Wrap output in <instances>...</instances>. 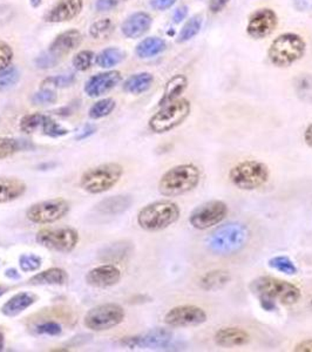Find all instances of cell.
Listing matches in <instances>:
<instances>
[{
    "label": "cell",
    "instance_id": "cell-8",
    "mask_svg": "<svg viewBox=\"0 0 312 352\" xmlns=\"http://www.w3.org/2000/svg\"><path fill=\"white\" fill-rule=\"evenodd\" d=\"M270 172L267 164L256 160L242 161L229 172L232 184L241 190H255L269 180Z\"/></svg>",
    "mask_w": 312,
    "mask_h": 352
},
{
    "label": "cell",
    "instance_id": "cell-19",
    "mask_svg": "<svg viewBox=\"0 0 312 352\" xmlns=\"http://www.w3.org/2000/svg\"><path fill=\"white\" fill-rule=\"evenodd\" d=\"M85 278L86 283L93 288H109L120 282L121 272L114 264H102L91 269Z\"/></svg>",
    "mask_w": 312,
    "mask_h": 352
},
{
    "label": "cell",
    "instance_id": "cell-42",
    "mask_svg": "<svg viewBox=\"0 0 312 352\" xmlns=\"http://www.w3.org/2000/svg\"><path fill=\"white\" fill-rule=\"evenodd\" d=\"M43 265V260L41 256L34 254H21L19 256V268L21 272H38Z\"/></svg>",
    "mask_w": 312,
    "mask_h": 352
},
{
    "label": "cell",
    "instance_id": "cell-23",
    "mask_svg": "<svg viewBox=\"0 0 312 352\" xmlns=\"http://www.w3.org/2000/svg\"><path fill=\"white\" fill-rule=\"evenodd\" d=\"M250 335L243 329L236 327L222 328L215 333V343L222 348H235L248 344Z\"/></svg>",
    "mask_w": 312,
    "mask_h": 352
},
{
    "label": "cell",
    "instance_id": "cell-50",
    "mask_svg": "<svg viewBox=\"0 0 312 352\" xmlns=\"http://www.w3.org/2000/svg\"><path fill=\"white\" fill-rule=\"evenodd\" d=\"M258 300H260V307L265 311L274 312L278 310V307H277V303L275 300L267 298V297H258Z\"/></svg>",
    "mask_w": 312,
    "mask_h": 352
},
{
    "label": "cell",
    "instance_id": "cell-24",
    "mask_svg": "<svg viewBox=\"0 0 312 352\" xmlns=\"http://www.w3.org/2000/svg\"><path fill=\"white\" fill-rule=\"evenodd\" d=\"M26 190L27 184L21 179L0 176V204L18 200Z\"/></svg>",
    "mask_w": 312,
    "mask_h": 352
},
{
    "label": "cell",
    "instance_id": "cell-47",
    "mask_svg": "<svg viewBox=\"0 0 312 352\" xmlns=\"http://www.w3.org/2000/svg\"><path fill=\"white\" fill-rule=\"evenodd\" d=\"M96 131H98V127H96V124H85L84 127L78 132V135L76 136V139L79 141L85 140V139L89 138V136H92Z\"/></svg>",
    "mask_w": 312,
    "mask_h": 352
},
{
    "label": "cell",
    "instance_id": "cell-56",
    "mask_svg": "<svg viewBox=\"0 0 312 352\" xmlns=\"http://www.w3.org/2000/svg\"><path fill=\"white\" fill-rule=\"evenodd\" d=\"M5 348V336L3 331L0 330V351H3Z\"/></svg>",
    "mask_w": 312,
    "mask_h": 352
},
{
    "label": "cell",
    "instance_id": "cell-45",
    "mask_svg": "<svg viewBox=\"0 0 312 352\" xmlns=\"http://www.w3.org/2000/svg\"><path fill=\"white\" fill-rule=\"evenodd\" d=\"M13 50L8 43L0 41V71L11 66L13 60Z\"/></svg>",
    "mask_w": 312,
    "mask_h": 352
},
{
    "label": "cell",
    "instance_id": "cell-51",
    "mask_svg": "<svg viewBox=\"0 0 312 352\" xmlns=\"http://www.w3.org/2000/svg\"><path fill=\"white\" fill-rule=\"evenodd\" d=\"M188 16V6H181V8H177L175 12L172 14V21L175 24H180L181 21L186 19V16Z\"/></svg>",
    "mask_w": 312,
    "mask_h": 352
},
{
    "label": "cell",
    "instance_id": "cell-32",
    "mask_svg": "<svg viewBox=\"0 0 312 352\" xmlns=\"http://www.w3.org/2000/svg\"><path fill=\"white\" fill-rule=\"evenodd\" d=\"M131 252V245L126 242H118V243L109 244L107 247L101 249L99 257L104 261L122 260L129 255Z\"/></svg>",
    "mask_w": 312,
    "mask_h": 352
},
{
    "label": "cell",
    "instance_id": "cell-2",
    "mask_svg": "<svg viewBox=\"0 0 312 352\" xmlns=\"http://www.w3.org/2000/svg\"><path fill=\"white\" fill-rule=\"evenodd\" d=\"M200 180V169L195 164H179L161 176L157 188L164 197H180L197 188Z\"/></svg>",
    "mask_w": 312,
    "mask_h": 352
},
{
    "label": "cell",
    "instance_id": "cell-28",
    "mask_svg": "<svg viewBox=\"0 0 312 352\" xmlns=\"http://www.w3.org/2000/svg\"><path fill=\"white\" fill-rule=\"evenodd\" d=\"M230 280L232 276L229 272L217 269V270L205 272L203 276L201 277L200 287L205 292H216L228 285Z\"/></svg>",
    "mask_w": 312,
    "mask_h": 352
},
{
    "label": "cell",
    "instance_id": "cell-16",
    "mask_svg": "<svg viewBox=\"0 0 312 352\" xmlns=\"http://www.w3.org/2000/svg\"><path fill=\"white\" fill-rule=\"evenodd\" d=\"M278 24V18L275 11L271 8H260L256 12L254 13L248 25H247V33L252 39H265L270 36Z\"/></svg>",
    "mask_w": 312,
    "mask_h": 352
},
{
    "label": "cell",
    "instance_id": "cell-52",
    "mask_svg": "<svg viewBox=\"0 0 312 352\" xmlns=\"http://www.w3.org/2000/svg\"><path fill=\"white\" fill-rule=\"evenodd\" d=\"M230 0H210L209 10L212 13H219L223 10Z\"/></svg>",
    "mask_w": 312,
    "mask_h": 352
},
{
    "label": "cell",
    "instance_id": "cell-7",
    "mask_svg": "<svg viewBox=\"0 0 312 352\" xmlns=\"http://www.w3.org/2000/svg\"><path fill=\"white\" fill-rule=\"evenodd\" d=\"M190 111L192 104L183 98L161 106L160 111L151 118L148 122L149 129L156 134L170 132L183 124L190 114Z\"/></svg>",
    "mask_w": 312,
    "mask_h": 352
},
{
    "label": "cell",
    "instance_id": "cell-4",
    "mask_svg": "<svg viewBox=\"0 0 312 352\" xmlns=\"http://www.w3.org/2000/svg\"><path fill=\"white\" fill-rule=\"evenodd\" d=\"M250 292L257 297H267L275 300L277 305H293L300 300V289L288 280L276 277L260 276L252 280L249 285Z\"/></svg>",
    "mask_w": 312,
    "mask_h": 352
},
{
    "label": "cell",
    "instance_id": "cell-41",
    "mask_svg": "<svg viewBox=\"0 0 312 352\" xmlns=\"http://www.w3.org/2000/svg\"><path fill=\"white\" fill-rule=\"evenodd\" d=\"M94 59H96V54L92 51L84 50V51L76 53V56H74L72 61L73 66H74L76 71L85 72V71H87V69L92 67Z\"/></svg>",
    "mask_w": 312,
    "mask_h": 352
},
{
    "label": "cell",
    "instance_id": "cell-27",
    "mask_svg": "<svg viewBox=\"0 0 312 352\" xmlns=\"http://www.w3.org/2000/svg\"><path fill=\"white\" fill-rule=\"evenodd\" d=\"M187 86H188L187 76H183V74H177V76H172V79L166 84L164 96L161 98L159 106L161 107V106H164V104L180 99V96L183 94Z\"/></svg>",
    "mask_w": 312,
    "mask_h": 352
},
{
    "label": "cell",
    "instance_id": "cell-34",
    "mask_svg": "<svg viewBox=\"0 0 312 352\" xmlns=\"http://www.w3.org/2000/svg\"><path fill=\"white\" fill-rule=\"evenodd\" d=\"M25 148L24 142L14 138L0 136V160L14 155L16 153L21 152Z\"/></svg>",
    "mask_w": 312,
    "mask_h": 352
},
{
    "label": "cell",
    "instance_id": "cell-39",
    "mask_svg": "<svg viewBox=\"0 0 312 352\" xmlns=\"http://www.w3.org/2000/svg\"><path fill=\"white\" fill-rule=\"evenodd\" d=\"M114 31V24L112 21L106 18V19H101L94 23V24L89 28V34L94 39H104Z\"/></svg>",
    "mask_w": 312,
    "mask_h": 352
},
{
    "label": "cell",
    "instance_id": "cell-15",
    "mask_svg": "<svg viewBox=\"0 0 312 352\" xmlns=\"http://www.w3.org/2000/svg\"><path fill=\"white\" fill-rule=\"evenodd\" d=\"M19 129L26 134L41 132V134L51 138H60L68 133L67 129L61 127L51 116L41 113H32L23 116L19 122Z\"/></svg>",
    "mask_w": 312,
    "mask_h": 352
},
{
    "label": "cell",
    "instance_id": "cell-31",
    "mask_svg": "<svg viewBox=\"0 0 312 352\" xmlns=\"http://www.w3.org/2000/svg\"><path fill=\"white\" fill-rule=\"evenodd\" d=\"M126 58V53L118 47L104 48L98 56H96V63L101 68H112L116 65L121 64Z\"/></svg>",
    "mask_w": 312,
    "mask_h": 352
},
{
    "label": "cell",
    "instance_id": "cell-55",
    "mask_svg": "<svg viewBox=\"0 0 312 352\" xmlns=\"http://www.w3.org/2000/svg\"><path fill=\"white\" fill-rule=\"evenodd\" d=\"M5 276L10 278V280H19L21 278V275H19V272L18 270L14 268H10L5 272Z\"/></svg>",
    "mask_w": 312,
    "mask_h": 352
},
{
    "label": "cell",
    "instance_id": "cell-26",
    "mask_svg": "<svg viewBox=\"0 0 312 352\" xmlns=\"http://www.w3.org/2000/svg\"><path fill=\"white\" fill-rule=\"evenodd\" d=\"M68 280L66 270L61 268H49L33 275L28 283L31 285H64Z\"/></svg>",
    "mask_w": 312,
    "mask_h": 352
},
{
    "label": "cell",
    "instance_id": "cell-29",
    "mask_svg": "<svg viewBox=\"0 0 312 352\" xmlns=\"http://www.w3.org/2000/svg\"><path fill=\"white\" fill-rule=\"evenodd\" d=\"M153 82H154V76L151 73H136L124 81V91L131 94H142L152 87Z\"/></svg>",
    "mask_w": 312,
    "mask_h": 352
},
{
    "label": "cell",
    "instance_id": "cell-11",
    "mask_svg": "<svg viewBox=\"0 0 312 352\" xmlns=\"http://www.w3.org/2000/svg\"><path fill=\"white\" fill-rule=\"evenodd\" d=\"M71 210V204L63 197H56L49 200L41 201L28 207L26 217L28 221L36 224L54 223L67 217Z\"/></svg>",
    "mask_w": 312,
    "mask_h": 352
},
{
    "label": "cell",
    "instance_id": "cell-13",
    "mask_svg": "<svg viewBox=\"0 0 312 352\" xmlns=\"http://www.w3.org/2000/svg\"><path fill=\"white\" fill-rule=\"evenodd\" d=\"M172 337L174 335L168 329H153L141 335L124 337L120 340V344L131 350H137V349L162 350V349L168 348L172 343Z\"/></svg>",
    "mask_w": 312,
    "mask_h": 352
},
{
    "label": "cell",
    "instance_id": "cell-58",
    "mask_svg": "<svg viewBox=\"0 0 312 352\" xmlns=\"http://www.w3.org/2000/svg\"><path fill=\"white\" fill-rule=\"evenodd\" d=\"M5 289L3 288V287H0V297L3 296L4 295Z\"/></svg>",
    "mask_w": 312,
    "mask_h": 352
},
{
    "label": "cell",
    "instance_id": "cell-36",
    "mask_svg": "<svg viewBox=\"0 0 312 352\" xmlns=\"http://www.w3.org/2000/svg\"><path fill=\"white\" fill-rule=\"evenodd\" d=\"M202 28V16H194L190 18L183 28L180 31V34L177 36V43H186L192 39L194 36H197Z\"/></svg>",
    "mask_w": 312,
    "mask_h": 352
},
{
    "label": "cell",
    "instance_id": "cell-38",
    "mask_svg": "<svg viewBox=\"0 0 312 352\" xmlns=\"http://www.w3.org/2000/svg\"><path fill=\"white\" fill-rule=\"evenodd\" d=\"M295 89L300 100L312 102V76L302 74L298 76L295 84Z\"/></svg>",
    "mask_w": 312,
    "mask_h": 352
},
{
    "label": "cell",
    "instance_id": "cell-21",
    "mask_svg": "<svg viewBox=\"0 0 312 352\" xmlns=\"http://www.w3.org/2000/svg\"><path fill=\"white\" fill-rule=\"evenodd\" d=\"M152 24V16H149L148 13L135 12L124 21L121 31L126 38L136 39L148 32Z\"/></svg>",
    "mask_w": 312,
    "mask_h": 352
},
{
    "label": "cell",
    "instance_id": "cell-22",
    "mask_svg": "<svg viewBox=\"0 0 312 352\" xmlns=\"http://www.w3.org/2000/svg\"><path fill=\"white\" fill-rule=\"evenodd\" d=\"M36 300H38V297L32 292H18L1 305L0 311L4 316L16 317L18 315H21V312L31 308L36 303Z\"/></svg>",
    "mask_w": 312,
    "mask_h": 352
},
{
    "label": "cell",
    "instance_id": "cell-54",
    "mask_svg": "<svg viewBox=\"0 0 312 352\" xmlns=\"http://www.w3.org/2000/svg\"><path fill=\"white\" fill-rule=\"evenodd\" d=\"M305 144H308L310 148H312V124H309L304 132Z\"/></svg>",
    "mask_w": 312,
    "mask_h": 352
},
{
    "label": "cell",
    "instance_id": "cell-53",
    "mask_svg": "<svg viewBox=\"0 0 312 352\" xmlns=\"http://www.w3.org/2000/svg\"><path fill=\"white\" fill-rule=\"evenodd\" d=\"M293 351L296 352H312V338L302 340L300 343L295 346Z\"/></svg>",
    "mask_w": 312,
    "mask_h": 352
},
{
    "label": "cell",
    "instance_id": "cell-6",
    "mask_svg": "<svg viewBox=\"0 0 312 352\" xmlns=\"http://www.w3.org/2000/svg\"><path fill=\"white\" fill-rule=\"evenodd\" d=\"M307 44L302 36L285 33L277 36L269 47V60L277 67H289L304 56Z\"/></svg>",
    "mask_w": 312,
    "mask_h": 352
},
{
    "label": "cell",
    "instance_id": "cell-17",
    "mask_svg": "<svg viewBox=\"0 0 312 352\" xmlns=\"http://www.w3.org/2000/svg\"><path fill=\"white\" fill-rule=\"evenodd\" d=\"M82 34L78 30H68L56 36L45 53L52 59L56 65L60 64L65 56L73 52L82 43Z\"/></svg>",
    "mask_w": 312,
    "mask_h": 352
},
{
    "label": "cell",
    "instance_id": "cell-14",
    "mask_svg": "<svg viewBox=\"0 0 312 352\" xmlns=\"http://www.w3.org/2000/svg\"><path fill=\"white\" fill-rule=\"evenodd\" d=\"M164 323L172 328L197 327L207 322V314L197 305H179L164 315Z\"/></svg>",
    "mask_w": 312,
    "mask_h": 352
},
{
    "label": "cell",
    "instance_id": "cell-35",
    "mask_svg": "<svg viewBox=\"0 0 312 352\" xmlns=\"http://www.w3.org/2000/svg\"><path fill=\"white\" fill-rule=\"evenodd\" d=\"M268 265L271 269H275L277 272H283L288 276H293L298 272L296 264L292 262L291 258L285 255L275 256L268 261Z\"/></svg>",
    "mask_w": 312,
    "mask_h": 352
},
{
    "label": "cell",
    "instance_id": "cell-10",
    "mask_svg": "<svg viewBox=\"0 0 312 352\" xmlns=\"http://www.w3.org/2000/svg\"><path fill=\"white\" fill-rule=\"evenodd\" d=\"M36 241L44 248L67 254L79 243V232L72 227H47L36 232Z\"/></svg>",
    "mask_w": 312,
    "mask_h": 352
},
{
    "label": "cell",
    "instance_id": "cell-44",
    "mask_svg": "<svg viewBox=\"0 0 312 352\" xmlns=\"http://www.w3.org/2000/svg\"><path fill=\"white\" fill-rule=\"evenodd\" d=\"M34 330L38 335H46V336H60L63 333V327L54 320L41 323L36 325Z\"/></svg>",
    "mask_w": 312,
    "mask_h": 352
},
{
    "label": "cell",
    "instance_id": "cell-48",
    "mask_svg": "<svg viewBox=\"0 0 312 352\" xmlns=\"http://www.w3.org/2000/svg\"><path fill=\"white\" fill-rule=\"evenodd\" d=\"M177 0H151V6L156 11H164L172 8Z\"/></svg>",
    "mask_w": 312,
    "mask_h": 352
},
{
    "label": "cell",
    "instance_id": "cell-33",
    "mask_svg": "<svg viewBox=\"0 0 312 352\" xmlns=\"http://www.w3.org/2000/svg\"><path fill=\"white\" fill-rule=\"evenodd\" d=\"M116 107V102L112 98H106L96 101V104L91 106L89 111V116L93 120H99L102 118L111 116Z\"/></svg>",
    "mask_w": 312,
    "mask_h": 352
},
{
    "label": "cell",
    "instance_id": "cell-43",
    "mask_svg": "<svg viewBox=\"0 0 312 352\" xmlns=\"http://www.w3.org/2000/svg\"><path fill=\"white\" fill-rule=\"evenodd\" d=\"M56 100H58L56 93L53 89H51V88L47 87H43L41 91L34 93L32 96V99H31L32 104H36V106L56 104Z\"/></svg>",
    "mask_w": 312,
    "mask_h": 352
},
{
    "label": "cell",
    "instance_id": "cell-5",
    "mask_svg": "<svg viewBox=\"0 0 312 352\" xmlns=\"http://www.w3.org/2000/svg\"><path fill=\"white\" fill-rule=\"evenodd\" d=\"M124 175V167L116 162L102 164L89 168L81 175L80 186L85 192L98 195L109 192Z\"/></svg>",
    "mask_w": 312,
    "mask_h": 352
},
{
    "label": "cell",
    "instance_id": "cell-40",
    "mask_svg": "<svg viewBox=\"0 0 312 352\" xmlns=\"http://www.w3.org/2000/svg\"><path fill=\"white\" fill-rule=\"evenodd\" d=\"M76 78L73 73L59 74V76H49L43 81V87L66 88L71 87L76 82Z\"/></svg>",
    "mask_w": 312,
    "mask_h": 352
},
{
    "label": "cell",
    "instance_id": "cell-30",
    "mask_svg": "<svg viewBox=\"0 0 312 352\" xmlns=\"http://www.w3.org/2000/svg\"><path fill=\"white\" fill-rule=\"evenodd\" d=\"M167 47L166 41L161 39L159 36H149L141 41L135 48L136 56L141 59H148V58H154L164 52Z\"/></svg>",
    "mask_w": 312,
    "mask_h": 352
},
{
    "label": "cell",
    "instance_id": "cell-9",
    "mask_svg": "<svg viewBox=\"0 0 312 352\" xmlns=\"http://www.w3.org/2000/svg\"><path fill=\"white\" fill-rule=\"evenodd\" d=\"M124 309L118 303H104L89 309L85 315L84 324L92 331H107L124 322Z\"/></svg>",
    "mask_w": 312,
    "mask_h": 352
},
{
    "label": "cell",
    "instance_id": "cell-59",
    "mask_svg": "<svg viewBox=\"0 0 312 352\" xmlns=\"http://www.w3.org/2000/svg\"><path fill=\"white\" fill-rule=\"evenodd\" d=\"M310 305H311V308H312V300H311V302H310Z\"/></svg>",
    "mask_w": 312,
    "mask_h": 352
},
{
    "label": "cell",
    "instance_id": "cell-3",
    "mask_svg": "<svg viewBox=\"0 0 312 352\" xmlns=\"http://www.w3.org/2000/svg\"><path fill=\"white\" fill-rule=\"evenodd\" d=\"M180 207L170 200H160L144 206L137 214V224L146 232H161L180 219Z\"/></svg>",
    "mask_w": 312,
    "mask_h": 352
},
{
    "label": "cell",
    "instance_id": "cell-49",
    "mask_svg": "<svg viewBox=\"0 0 312 352\" xmlns=\"http://www.w3.org/2000/svg\"><path fill=\"white\" fill-rule=\"evenodd\" d=\"M292 4L298 12L312 11V0H292Z\"/></svg>",
    "mask_w": 312,
    "mask_h": 352
},
{
    "label": "cell",
    "instance_id": "cell-1",
    "mask_svg": "<svg viewBox=\"0 0 312 352\" xmlns=\"http://www.w3.org/2000/svg\"><path fill=\"white\" fill-rule=\"evenodd\" d=\"M250 232L245 223L241 222H229L217 227L207 237L205 244L209 252L229 256L240 252L248 243Z\"/></svg>",
    "mask_w": 312,
    "mask_h": 352
},
{
    "label": "cell",
    "instance_id": "cell-46",
    "mask_svg": "<svg viewBox=\"0 0 312 352\" xmlns=\"http://www.w3.org/2000/svg\"><path fill=\"white\" fill-rule=\"evenodd\" d=\"M126 1H129V0H96V11H99V12L111 11Z\"/></svg>",
    "mask_w": 312,
    "mask_h": 352
},
{
    "label": "cell",
    "instance_id": "cell-37",
    "mask_svg": "<svg viewBox=\"0 0 312 352\" xmlns=\"http://www.w3.org/2000/svg\"><path fill=\"white\" fill-rule=\"evenodd\" d=\"M19 80H21V72L12 65L0 71V92H5L10 88L14 87Z\"/></svg>",
    "mask_w": 312,
    "mask_h": 352
},
{
    "label": "cell",
    "instance_id": "cell-18",
    "mask_svg": "<svg viewBox=\"0 0 312 352\" xmlns=\"http://www.w3.org/2000/svg\"><path fill=\"white\" fill-rule=\"evenodd\" d=\"M122 76L119 71H107V72L98 73L91 76L85 84V93L89 98H99L104 94L111 92L120 84Z\"/></svg>",
    "mask_w": 312,
    "mask_h": 352
},
{
    "label": "cell",
    "instance_id": "cell-25",
    "mask_svg": "<svg viewBox=\"0 0 312 352\" xmlns=\"http://www.w3.org/2000/svg\"><path fill=\"white\" fill-rule=\"evenodd\" d=\"M133 204L132 197L129 195H114V197H106L96 204V210L104 215L116 217L127 212Z\"/></svg>",
    "mask_w": 312,
    "mask_h": 352
},
{
    "label": "cell",
    "instance_id": "cell-12",
    "mask_svg": "<svg viewBox=\"0 0 312 352\" xmlns=\"http://www.w3.org/2000/svg\"><path fill=\"white\" fill-rule=\"evenodd\" d=\"M228 215V206L223 201H207L197 206L189 217V223L197 230H207L220 224Z\"/></svg>",
    "mask_w": 312,
    "mask_h": 352
},
{
    "label": "cell",
    "instance_id": "cell-20",
    "mask_svg": "<svg viewBox=\"0 0 312 352\" xmlns=\"http://www.w3.org/2000/svg\"><path fill=\"white\" fill-rule=\"evenodd\" d=\"M84 8L82 0H58L56 4L48 10L45 14V21L47 23H65L76 18Z\"/></svg>",
    "mask_w": 312,
    "mask_h": 352
},
{
    "label": "cell",
    "instance_id": "cell-57",
    "mask_svg": "<svg viewBox=\"0 0 312 352\" xmlns=\"http://www.w3.org/2000/svg\"><path fill=\"white\" fill-rule=\"evenodd\" d=\"M30 3H31L32 8H39V6L43 4V0H30Z\"/></svg>",
    "mask_w": 312,
    "mask_h": 352
}]
</instances>
